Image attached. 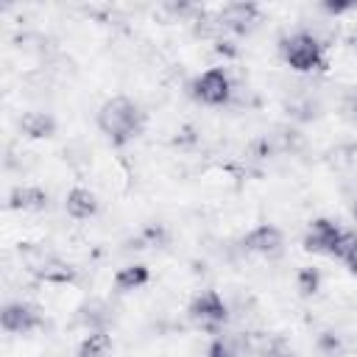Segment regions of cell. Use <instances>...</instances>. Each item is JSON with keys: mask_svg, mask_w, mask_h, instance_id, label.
I'll list each match as a JSON object with an SVG mask.
<instances>
[{"mask_svg": "<svg viewBox=\"0 0 357 357\" xmlns=\"http://www.w3.org/2000/svg\"><path fill=\"white\" fill-rule=\"evenodd\" d=\"M349 112H354V114H357V92L349 98Z\"/></svg>", "mask_w": 357, "mask_h": 357, "instance_id": "cell-19", "label": "cell"}, {"mask_svg": "<svg viewBox=\"0 0 357 357\" xmlns=\"http://www.w3.org/2000/svg\"><path fill=\"white\" fill-rule=\"evenodd\" d=\"M209 357H237V346L231 337H215L209 346Z\"/></svg>", "mask_w": 357, "mask_h": 357, "instance_id": "cell-16", "label": "cell"}, {"mask_svg": "<svg viewBox=\"0 0 357 357\" xmlns=\"http://www.w3.org/2000/svg\"><path fill=\"white\" fill-rule=\"evenodd\" d=\"M145 282H148V268L145 265H128V268L117 271V276H114V287L123 290V293L139 290Z\"/></svg>", "mask_w": 357, "mask_h": 357, "instance_id": "cell-13", "label": "cell"}, {"mask_svg": "<svg viewBox=\"0 0 357 357\" xmlns=\"http://www.w3.org/2000/svg\"><path fill=\"white\" fill-rule=\"evenodd\" d=\"M190 318L198 321V324L206 326V329H215L218 324L226 321V304H223V298H220L215 290H206V293H201V296L192 298V304H190Z\"/></svg>", "mask_w": 357, "mask_h": 357, "instance_id": "cell-4", "label": "cell"}, {"mask_svg": "<svg viewBox=\"0 0 357 357\" xmlns=\"http://www.w3.org/2000/svg\"><path fill=\"white\" fill-rule=\"evenodd\" d=\"M282 53H284V61L298 70V73H310V70H318L324 64V53H321V45L315 36L310 33H296L290 36L284 45H282Z\"/></svg>", "mask_w": 357, "mask_h": 357, "instance_id": "cell-2", "label": "cell"}, {"mask_svg": "<svg viewBox=\"0 0 357 357\" xmlns=\"http://www.w3.org/2000/svg\"><path fill=\"white\" fill-rule=\"evenodd\" d=\"M109 351H112V337L106 332H92L84 337L78 357H109Z\"/></svg>", "mask_w": 357, "mask_h": 357, "instance_id": "cell-14", "label": "cell"}, {"mask_svg": "<svg viewBox=\"0 0 357 357\" xmlns=\"http://www.w3.org/2000/svg\"><path fill=\"white\" fill-rule=\"evenodd\" d=\"M340 234H343V229H337V223H332L326 218H318V220L310 223V231L304 237V248L312 251V254H329L332 257Z\"/></svg>", "mask_w": 357, "mask_h": 357, "instance_id": "cell-5", "label": "cell"}, {"mask_svg": "<svg viewBox=\"0 0 357 357\" xmlns=\"http://www.w3.org/2000/svg\"><path fill=\"white\" fill-rule=\"evenodd\" d=\"M351 212H354V220H357V201H354V209Z\"/></svg>", "mask_w": 357, "mask_h": 357, "instance_id": "cell-20", "label": "cell"}, {"mask_svg": "<svg viewBox=\"0 0 357 357\" xmlns=\"http://www.w3.org/2000/svg\"><path fill=\"white\" fill-rule=\"evenodd\" d=\"M346 265H349V271L351 273H357V234L351 237V243H349V248L343 251V257H340Z\"/></svg>", "mask_w": 357, "mask_h": 357, "instance_id": "cell-17", "label": "cell"}, {"mask_svg": "<svg viewBox=\"0 0 357 357\" xmlns=\"http://www.w3.org/2000/svg\"><path fill=\"white\" fill-rule=\"evenodd\" d=\"M324 8H326L329 14H340V11H349L351 3H324Z\"/></svg>", "mask_w": 357, "mask_h": 357, "instance_id": "cell-18", "label": "cell"}, {"mask_svg": "<svg viewBox=\"0 0 357 357\" xmlns=\"http://www.w3.org/2000/svg\"><path fill=\"white\" fill-rule=\"evenodd\" d=\"M20 128H22V134L31 137V139H45V137H50V134L56 131V123H53V117L45 114V112H28V114H22Z\"/></svg>", "mask_w": 357, "mask_h": 357, "instance_id": "cell-10", "label": "cell"}, {"mask_svg": "<svg viewBox=\"0 0 357 357\" xmlns=\"http://www.w3.org/2000/svg\"><path fill=\"white\" fill-rule=\"evenodd\" d=\"M36 276H39L42 282H50V284H67V282H75V268L53 254V259H50Z\"/></svg>", "mask_w": 357, "mask_h": 357, "instance_id": "cell-12", "label": "cell"}, {"mask_svg": "<svg viewBox=\"0 0 357 357\" xmlns=\"http://www.w3.org/2000/svg\"><path fill=\"white\" fill-rule=\"evenodd\" d=\"M259 22V8L254 3H231L220 11V25L234 33H248Z\"/></svg>", "mask_w": 357, "mask_h": 357, "instance_id": "cell-7", "label": "cell"}, {"mask_svg": "<svg viewBox=\"0 0 357 357\" xmlns=\"http://www.w3.org/2000/svg\"><path fill=\"white\" fill-rule=\"evenodd\" d=\"M45 204H47V195L39 187H17L8 195V206L11 209H42Z\"/></svg>", "mask_w": 357, "mask_h": 357, "instance_id": "cell-11", "label": "cell"}, {"mask_svg": "<svg viewBox=\"0 0 357 357\" xmlns=\"http://www.w3.org/2000/svg\"><path fill=\"white\" fill-rule=\"evenodd\" d=\"M64 206H67V215H73V218H78V220L92 218V215L98 212V201H95V195H92L89 190H84V187L70 190Z\"/></svg>", "mask_w": 357, "mask_h": 357, "instance_id": "cell-9", "label": "cell"}, {"mask_svg": "<svg viewBox=\"0 0 357 357\" xmlns=\"http://www.w3.org/2000/svg\"><path fill=\"white\" fill-rule=\"evenodd\" d=\"M243 245L254 254H276L282 248V234L276 226H257L243 237Z\"/></svg>", "mask_w": 357, "mask_h": 357, "instance_id": "cell-8", "label": "cell"}, {"mask_svg": "<svg viewBox=\"0 0 357 357\" xmlns=\"http://www.w3.org/2000/svg\"><path fill=\"white\" fill-rule=\"evenodd\" d=\"M0 324L6 332H31L42 324V315L33 304H25V301H14L3 310L0 315Z\"/></svg>", "mask_w": 357, "mask_h": 357, "instance_id": "cell-6", "label": "cell"}, {"mask_svg": "<svg viewBox=\"0 0 357 357\" xmlns=\"http://www.w3.org/2000/svg\"><path fill=\"white\" fill-rule=\"evenodd\" d=\"M318 282H321V276H318L315 268H301V271H298V290H301L304 296H312V293L318 290Z\"/></svg>", "mask_w": 357, "mask_h": 357, "instance_id": "cell-15", "label": "cell"}, {"mask_svg": "<svg viewBox=\"0 0 357 357\" xmlns=\"http://www.w3.org/2000/svg\"><path fill=\"white\" fill-rule=\"evenodd\" d=\"M98 126H100V131H103L112 142L123 145V142H128L131 137L139 134V128H142V112L137 109L134 100L117 95V98H112V100H106V103L100 106V112H98Z\"/></svg>", "mask_w": 357, "mask_h": 357, "instance_id": "cell-1", "label": "cell"}, {"mask_svg": "<svg viewBox=\"0 0 357 357\" xmlns=\"http://www.w3.org/2000/svg\"><path fill=\"white\" fill-rule=\"evenodd\" d=\"M192 95L201 100V103H209V106H220L229 100L231 95V81L226 75V70L220 67H212L206 73H201L192 84Z\"/></svg>", "mask_w": 357, "mask_h": 357, "instance_id": "cell-3", "label": "cell"}]
</instances>
